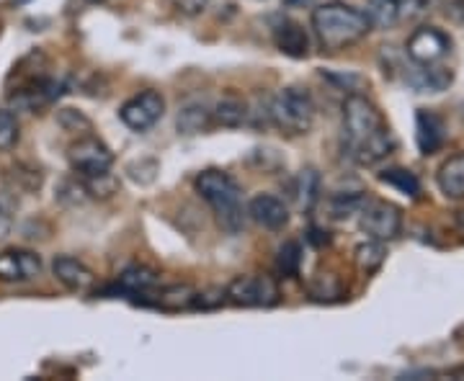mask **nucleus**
Masks as SVG:
<instances>
[{
    "instance_id": "obj_1",
    "label": "nucleus",
    "mask_w": 464,
    "mask_h": 381,
    "mask_svg": "<svg viewBox=\"0 0 464 381\" xmlns=\"http://www.w3.org/2000/svg\"><path fill=\"white\" fill-rule=\"evenodd\" d=\"M343 129L348 155L362 166L380 163L395 148V137L387 129L382 111L359 93L343 100Z\"/></svg>"
},
{
    "instance_id": "obj_2",
    "label": "nucleus",
    "mask_w": 464,
    "mask_h": 381,
    "mask_svg": "<svg viewBox=\"0 0 464 381\" xmlns=\"http://www.w3.org/2000/svg\"><path fill=\"white\" fill-rule=\"evenodd\" d=\"M313 29L317 42L325 50H346L351 44L362 42L366 33L372 32V24L364 11L356 5H348L341 0L323 3L313 11Z\"/></svg>"
},
{
    "instance_id": "obj_3",
    "label": "nucleus",
    "mask_w": 464,
    "mask_h": 381,
    "mask_svg": "<svg viewBox=\"0 0 464 381\" xmlns=\"http://www.w3.org/2000/svg\"><path fill=\"white\" fill-rule=\"evenodd\" d=\"M197 191L199 196L212 209H215L217 222L227 230V233H237L243 227V206H240V186L235 183L230 173L209 167L197 176Z\"/></svg>"
},
{
    "instance_id": "obj_4",
    "label": "nucleus",
    "mask_w": 464,
    "mask_h": 381,
    "mask_svg": "<svg viewBox=\"0 0 464 381\" xmlns=\"http://www.w3.org/2000/svg\"><path fill=\"white\" fill-rule=\"evenodd\" d=\"M268 119L292 137L307 134L315 124V100L302 88H282L268 103Z\"/></svg>"
},
{
    "instance_id": "obj_5",
    "label": "nucleus",
    "mask_w": 464,
    "mask_h": 381,
    "mask_svg": "<svg viewBox=\"0 0 464 381\" xmlns=\"http://www.w3.org/2000/svg\"><path fill=\"white\" fill-rule=\"evenodd\" d=\"M227 291V301L237 307H274L279 304V283L271 276H237Z\"/></svg>"
},
{
    "instance_id": "obj_6",
    "label": "nucleus",
    "mask_w": 464,
    "mask_h": 381,
    "mask_svg": "<svg viewBox=\"0 0 464 381\" xmlns=\"http://www.w3.org/2000/svg\"><path fill=\"white\" fill-rule=\"evenodd\" d=\"M163 114H166V99L158 90H142L119 109V119L134 132H145L155 127Z\"/></svg>"
},
{
    "instance_id": "obj_7",
    "label": "nucleus",
    "mask_w": 464,
    "mask_h": 381,
    "mask_svg": "<svg viewBox=\"0 0 464 381\" xmlns=\"http://www.w3.org/2000/svg\"><path fill=\"white\" fill-rule=\"evenodd\" d=\"M67 157H70L72 170H75L81 178L99 176L103 170H111V166H114V152L106 148L101 139H96V137H83V139H78L75 145H70Z\"/></svg>"
},
{
    "instance_id": "obj_8",
    "label": "nucleus",
    "mask_w": 464,
    "mask_h": 381,
    "mask_svg": "<svg viewBox=\"0 0 464 381\" xmlns=\"http://www.w3.org/2000/svg\"><path fill=\"white\" fill-rule=\"evenodd\" d=\"M405 50L415 65H436L451 52V39L436 26H423V29H415Z\"/></svg>"
},
{
    "instance_id": "obj_9",
    "label": "nucleus",
    "mask_w": 464,
    "mask_h": 381,
    "mask_svg": "<svg viewBox=\"0 0 464 381\" xmlns=\"http://www.w3.org/2000/svg\"><path fill=\"white\" fill-rule=\"evenodd\" d=\"M362 230H364L372 240H395L402 230V214L395 204L387 201H374L362 212Z\"/></svg>"
},
{
    "instance_id": "obj_10",
    "label": "nucleus",
    "mask_w": 464,
    "mask_h": 381,
    "mask_svg": "<svg viewBox=\"0 0 464 381\" xmlns=\"http://www.w3.org/2000/svg\"><path fill=\"white\" fill-rule=\"evenodd\" d=\"M42 273V258L32 250H3L0 252V281L18 283Z\"/></svg>"
},
{
    "instance_id": "obj_11",
    "label": "nucleus",
    "mask_w": 464,
    "mask_h": 381,
    "mask_svg": "<svg viewBox=\"0 0 464 381\" xmlns=\"http://www.w3.org/2000/svg\"><path fill=\"white\" fill-rule=\"evenodd\" d=\"M248 214L256 224H261L266 230H284L289 224V209L282 199L271 196V194H258L248 204Z\"/></svg>"
},
{
    "instance_id": "obj_12",
    "label": "nucleus",
    "mask_w": 464,
    "mask_h": 381,
    "mask_svg": "<svg viewBox=\"0 0 464 381\" xmlns=\"http://www.w3.org/2000/svg\"><path fill=\"white\" fill-rule=\"evenodd\" d=\"M52 273H54V279L63 283L65 289L78 291V294L88 291L93 286V281H96L93 271L85 263H81L78 258H70V255H57L54 263H52Z\"/></svg>"
},
{
    "instance_id": "obj_13",
    "label": "nucleus",
    "mask_w": 464,
    "mask_h": 381,
    "mask_svg": "<svg viewBox=\"0 0 464 381\" xmlns=\"http://www.w3.org/2000/svg\"><path fill=\"white\" fill-rule=\"evenodd\" d=\"M415 142H418V149L423 155H433L436 149L441 148V142H444L441 119L431 114V111H426V109H420L415 114Z\"/></svg>"
},
{
    "instance_id": "obj_14",
    "label": "nucleus",
    "mask_w": 464,
    "mask_h": 381,
    "mask_svg": "<svg viewBox=\"0 0 464 381\" xmlns=\"http://www.w3.org/2000/svg\"><path fill=\"white\" fill-rule=\"evenodd\" d=\"M274 39H276V47L286 54V57H307L310 54V36L307 32L295 24V21H284L276 26V32H274Z\"/></svg>"
},
{
    "instance_id": "obj_15",
    "label": "nucleus",
    "mask_w": 464,
    "mask_h": 381,
    "mask_svg": "<svg viewBox=\"0 0 464 381\" xmlns=\"http://www.w3.org/2000/svg\"><path fill=\"white\" fill-rule=\"evenodd\" d=\"M436 183L447 199H464V152L451 155L436 173Z\"/></svg>"
},
{
    "instance_id": "obj_16",
    "label": "nucleus",
    "mask_w": 464,
    "mask_h": 381,
    "mask_svg": "<svg viewBox=\"0 0 464 381\" xmlns=\"http://www.w3.org/2000/svg\"><path fill=\"white\" fill-rule=\"evenodd\" d=\"M194 294H197V289H191L188 283H173V286L160 289L152 299H145L142 304H152L166 312H181V310H191Z\"/></svg>"
},
{
    "instance_id": "obj_17",
    "label": "nucleus",
    "mask_w": 464,
    "mask_h": 381,
    "mask_svg": "<svg viewBox=\"0 0 464 381\" xmlns=\"http://www.w3.org/2000/svg\"><path fill=\"white\" fill-rule=\"evenodd\" d=\"M158 286V273L148 268V265H132L127 268L119 281H116V289L121 294H132V297H140V294H148Z\"/></svg>"
},
{
    "instance_id": "obj_18",
    "label": "nucleus",
    "mask_w": 464,
    "mask_h": 381,
    "mask_svg": "<svg viewBox=\"0 0 464 381\" xmlns=\"http://www.w3.org/2000/svg\"><path fill=\"white\" fill-rule=\"evenodd\" d=\"M317 196H320V176H317L315 167L299 170L297 178L292 183V199L297 201L299 209L310 212L315 206Z\"/></svg>"
},
{
    "instance_id": "obj_19",
    "label": "nucleus",
    "mask_w": 464,
    "mask_h": 381,
    "mask_svg": "<svg viewBox=\"0 0 464 381\" xmlns=\"http://www.w3.org/2000/svg\"><path fill=\"white\" fill-rule=\"evenodd\" d=\"M408 81H411L413 88L423 90V93H439V90H444L451 83V72L444 70V67L420 65L415 70V75H411Z\"/></svg>"
},
{
    "instance_id": "obj_20",
    "label": "nucleus",
    "mask_w": 464,
    "mask_h": 381,
    "mask_svg": "<svg viewBox=\"0 0 464 381\" xmlns=\"http://www.w3.org/2000/svg\"><path fill=\"white\" fill-rule=\"evenodd\" d=\"M215 119H212V111L209 109H204L199 103H191V106H186L181 109V114L176 119V124H179V132L181 134H199L204 129H209V124H212Z\"/></svg>"
},
{
    "instance_id": "obj_21",
    "label": "nucleus",
    "mask_w": 464,
    "mask_h": 381,
    "mask_svg": "<svg viewBox=\"0 0 464 381\" xmlns=\"http://www.w3.org/2000/svg\"><path fill=\"white\" fill-rule=\"evenodd\" d=\"M364 14L372 26H377V29H392L400 18V5L395 0H369Z\"/></svg>"
},
{
    "instance_id": "obj_22",
    "label": "nucleus",
    "mask_w": 464,
    "mask_h": 381,
    "mask_svg": "<svg viewBox=\"0 0 464 381\" xmlns=\"http://www.w3.org/2000/svg\"><path fill=\"white\" fill-rule=\"evenodd\" d=\"M248 117V109H246V103L240 99H222L215 106V111H212V119H215L219 127H227V129H235V127H240L243 121Z\"/></svg>"
},
{
    "instance_id": "obj_23",
    "label": "nucleus",
    "mask_w": 464,
    "mask_h": 381,
    "mask_svg": "<svg viewBox=\"0 0 464 381\" xmlns=\"http://www.w3.org/2000/svg\"><path fill=\"white\" fill-rule=\"evenodd\" d=\"M382 183H387V186H395L400 194H405V196H411V199H418V194H420V183L415 178L411 170H402V167H390V170H384L380 176Z\"/></svg>"
},
{
    "instance_id": "obj_24",
    "label": "nucleus",
    "mask_w": 464,
    "mask_h": 381,
    "mask_svg": "<svg viewBox=\"0 0 464 381\" xmlns=\"http://www.w3.org/2000/svg\"><path fill=\"white\" fill-rule=\"evenodd\" d=\"M276 268H279V273L286 276V279L299 276V268H302V245H299L297 240H289V243H284L282 248H279Z\"/></svg>"
},
{
    "instance_id": "obj_25",
    "label": "nucleus",
    "mask_w": 464,
    "mask_h": 381,
    "mask_svg": "<svg viewBox=\"0 0 464 381\" xmlns=\"http://www.w3.org/2000/svg\"><path fill=\"white\" fill-rule=\"evenodd\" d=\"M384 245H382L380 240H369L364 245H359L356 248V265L364 271V273H374V271H380L382 263H384Z\"/></svg>"
},
{
    "instance_id": "obj_26",
    "label": "nucleus",
    "mask_w": 464,
    "mask_h": 381,
    "mask_svg": "<svg viewBox=\"0 0 464 381\" xmlns=\"http://www.w3.org/2000/svg\"><path fill=\"white\" fill-rule=\"evenodd\" d=\"M343 297V286L335 276H317L315 281L310 283V299L315 301H335Z\"/></svg>"
},
{
    "instance_id": "obj_27",
    "label": "nucleus",
    "mask_w": 464,
    "mask_h": 381,
    "mask_svg": "<svg viewBox=\"0 0 464 381\" xmlns=\"http://www.w3.org/2000/svg\"><path fill=\"white\" fill-rule=\"evenodd\" d=\"M18 142V119L14 111L0 109V152H8Z\"/></svg>"
},
{
    "instance_id": "obj_28",
    "label": "nucleus",
    "mask_w": 464,
    "mask_h": 381,
    "mask_svg": "<svg viewBox=\"0 0 464 381\" xmlns=\"http://www.w3.org/2000/svg\"><path fill=\"white\" fill-rule=\"evenodd\" d=\"M83 188L91 194V196H101V199H106V196H111L116 191V178L109 173V170H103L99 176H88L83 178Z\"/></svg>"
},
{
    "instance_id": "obj_29",
    "label": "nucleus",
    "mask_w": 464,
    "mask_h": 381,
    "mask_svg": "<svg viewBox=\"0 0 464 381\" xmlns=\"http://www.w3.org/2000/svg\"><path fill=\"white\" fill-rule=\"evenodd\" d=\"M225 301H227V291H225L222 286H212V289H204V291H197V294H194L191 310H204V312H209V310H219Z\"/></svg>"
},
{
    "instance_id": "obj_30",
    "label": "nucleus",
    "mask_w": 464,
    "mask_h": 381,
    "mask_svg": "<svg viewBox=\"0 0 464 381\" xmlns=\"http://www.w3.org/2000/svg\"><path fill=\"white\" fill-rule=\"evenodd\" d=\"M364 209V196L362 194H341L333 199V216L335 219H343V216H351L353 212Z\"/></svg>"
},
{
    "instance_id": "obj_31",
    "label": "nucleus",
    "mask_w": 464,
    "mask_h": 381,
    "mask_svg": "<svg viewBox=\"0 0 464 381\" xmlns=\"http://www.w3.org/2000/svg\"><path fill=\"white\" fill-rule=\"evenodd\" d=\"M57 121H60V127L67 129V132H91V121L81 111H72V109H63Z\"/></svg>"
},
{
    "instance_id": "obj_32",
    "label": "nucleus",
    "mask_w": 464,
    "mask_h": 381,
    "mask_svg": "<svg viewBox=\"0 0 464 381\" xmlns=\"http://www.w3.org/2000/svg\"><path fill=\"white\" fill-rule=\"evenodd\" d=\"M173 3V8L183 14V16H199L207 11V5H209V0H170Z\"/></svg>"
},
{
    "instance_id": "obj_33",
    "label": "nucleus",
    "mask_w": 464,
    "mask_h": 381,
    "mask_svg": "<svg viewBox=\"0 0 464 381\" xmlns=\"http://www.w3.org/2000/svg\"><path fill=\"white\" fill-rule=\"evenodd\" d=\"M11 230H14V216L0 204V243L11 234Z\"/></svg>"
},
{
    "instance_id": "obj_34",
    "label": "nucleus",
    "mask_w": 464,
    "mask_h": 381,
    "mask_svg": "<svg viewBox=\"0 0 464 381\" xmlns=\"http://www.w3.org/2000/svg\"><path fill=\"white\" fill-rule=\"evenodd\" d=\"M400 5V11L402 8H420V5H426V0H395Z\"/></svg>"
},
{
    "instance_id": "obj_35",
    "label": "nucleus",
    "mask_w": 464,
    "mask_h": 381,
    "mask_svg": "<svg viewBox=\"0 0 464 381\" xmlns=\"http://www.w3.org/2000/svg\"><path fill=\"white\" fill-rule=\"evenodd\" d=\"M454 224H457V233L464 237V209H462V212H457V219H454Z\"/></svg>"
},
{
    "instance_id": "obj_36",
    "label": "nucleus",
    "mask_w": 464,
    "mask_h": 381,
    "mask_svg": "<svg viewBox=\"0 0 464 381\" xmlns=\"http://www.w3.org/2000/svg\"><path fill=\"white\" fill-rule=\"evenodd\" d=\"M447 376H451V379H464V366H457V368L447 371Z\"/></svg>"
},
{
    "instance_id": "obj_37",
    "label": "nucleus",
    "mask_w": 464,
    "mask_h": 381,
    "mask_svg": "<svg viewBox=\"0 0 464 381\" xmlns=\"http://www.w3.org/2000/svg\"><path fill=\"white\" fill-rule=\"evenodd\" d=\"M286 3H307V0H286Z\"/></svg>"
},
{
    "instance_id": "obj_38",
    "label": "nucleus",
    "mask_w": 464,
    "mask_h": 381,
    "mask_svg": "<svg viewBox=\"0 0 464 381\" xmlns=\"http://www.w3.org/2000/svg\"><path fill=\"white\" fill-rule=\"evenodd\" d=\"M88 3H106V0H88Z\"/></svg>"
}]
</instances>
